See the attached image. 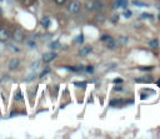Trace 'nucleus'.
Returning a JSON list of instances; mask_svg holds the SVG:
<instances>
[{"instance_id": "nucleus-1", "label": "nucleus", "mask_w": 160, "mask_h": 139, "mask_svg": "<svg viewBox=\"0 0 160 139\" xmlns=\"http://www.w3.org/2000/svg\"><path fill=\"white\" fill-rule=\"evenodd\" d=\"M104 8V3L101 0H89L85 3V9L88 11H101Z\"/></svg>"}, {"instance_id": "nucleus-2", "label": "nucleus", "mask_w": 160, "mask_h": 139, "mask_svg": "<svg viewBox=\"0 0 160 139\" xmlns=\"http://www.w3.org/2000/svg\"><path fill=\"white\" fill-rule=\"evenodd\" d=\"M10 38H12V40L15 43H24L25 41V31L21 28H15L12 30V33L10 34Z\"/></svg>"}, {"instance_id": "nucleus-3", "label": "nucleus", "mask_w": 160, "mask_h": 139, "mask_svg": "<svg viewBox=\"0 0 160 139\" xmlns=\"http://www.w3.org/2000/svg\"><path fill=\"white\" fill-rule=\"evenodd\" d=\"M66 9H68V13H69V14L75 15V14H78V13L80 11V9H81V4H80L79 0H71V1L68 4Z\"/></svg>"}, {"instance_id": "nucleus-4", "label": "nucleus", "mask_w": 160, "mask_h": 139, "mask_svg": "<svg viewBox=\"0 0 160 139\" xmlns=\"http://www.w3.org/2000/svg\"><path fill=\"white\" fill-rule=\"evenodd\" d=\"M58 58V53L55 50H51V51H48V53H44L42 56H41V60L45 63V64H50L52 60H55Z\"/></svg>"}, {"instance_id": "nucleus-5", "label": "nucleus", "mask_w": 160, "mask_h": 139, "mask_svg": "<svg viewBox=\"0 0 160 139\" xmlns=\"http://www.w3.org/2000/svg\"><path fill=\"white\" fill-rule=\"evenodd\" d=\"M134 81H135V83H152V81H154V76L150 75V74H146V75L135 78Z\"/></svg>"}, {"instance_id": "nucleus-6", "label": "nucleus", "mask_w": 160, "mask_h": 139, "mask_svg": "<svg viewBox=\"0 0 160 139\" xmlns=\"http://www.w3.org/2000/svg\"><path fill=\"white\" fill-rule=\"evenodd\" d=\"M19 66H20V60H19L18 58H12V59H10L9 63H8V68H9V70H11V71L16 70Z\"/></svg>"}, {"instance_id": "nucleus-7", "label": "nucleus", "mask_w": 160, "mask_h": 139, "mask_svg": "<svg viewBox=\"0 0 160 139\" xmlns=\"http://www.w3.org/2000/svg\"><path fill=\"white\" fill-rule=\"evenodd\" d=\"M10 39V31L6 28H0V41L6 43Z\"/></svg>"}, {"instance_id": "nucleus-8", "label": "nucleus", "mask_w": 160, "mask_h": 139, "mask_svg": "<svg viewBox=\"0 0 160 139\" xmlns=\"http://www.w3.org/2000/svg\"><path fill=\"white\" fill-rule=\"evenodd\" d=\"M40 25H41L45 30H48V29L51 26V19H50L48 15L42 16V18H41V20H40Z\"/></svg>"}, {"instance_id": "nucleus-9", "label": "nucleus", "mask_w": 160, "mask_h": 139, "mask_svg": "<svg viewBox=\"0 0 160 139\" xmlns=\"http://www.w3.org/2000/svg\"><path fill=\"white\" fill-rule=\"evenodd\" d=\"M91 51H92V48H91L90 45H85V46H82V48L80 49L79 55H80V56H88Z\"/></svg>"}, {"instance_id": "nucleus-10", "label": "nucleus", "mask_w": 160, "mask_h": 139, "mask_svg": "<svg viewBox=\"0 0 160 139\" xmlns=\"http://www.w3.org/2000/svg\"><path fill=\"white\" fill-rule=\"evenodd\" d=\"M128 0H115L114 1V8L115 9H126V6H128Z\"/></svg>"}, {"instance_id": "nucleus-11", "label": "nucleus", "mask_w": 160, "mask_h": 139, "mask_svg": "<svg viewBox=\"0 0 160 139\" xmlns=\"http://www.w3.org/2000/svg\"><path fill=\"white\" fill-rule=\"evenodd\" d=\"M105 20H106V16H105L102 13L96 11V14H95V23H98V24H102V23H105Z\"/></svg>"}, {"instance_id": "nucleus-12", "label": "nucleus", "mask_w": 160, "mask_h": 139, "mask_svg": "<svg viewBox=\"0 0 160 139\" xmlns=\"http://www.w3.org/2000/svg\"><path fill=\"white\" fill-rule=\"evenodd\" d=\"M112 40H114V38H112L111 35H109V34H104V35L100 36V41L104 43V44H106V43H109V41H112Z\"/></svg>"}, {"instance_id": "nucleus-13", "label": "nucleus", "mask_w": 160, "mask_h": 139, "mask_svg": "<svg viewBox=\"0 0 160 139\" xmlns=\"http://www.w3.org/2000/svg\"><path fill=\"white\" fill-rule=\"evenodd\" d=\"M105 46H106L108 49H110V50H115V49H118V41L114 39L112 41L106 43V44H105Z\"/></svg>"}, {"instance_id": "nucleus-14", "label": "nucleus", "mask_w": 160, "mask_h": 139, "mask_svg": "<svg viewBox=\"0 0 160 139\" xmlns=\"http://www.w3.org/2000/svg\"><path fill=\"white\" fill-rule=\"evenodd\" d=\"M60 46H61V44H60L59 40H54V41L50 43V48H51V50H58Z\"/></svg>"}, {"instance_id": "nucleus-15", "label": "nucleus", "mask_w": 160, "mask_h": 139, "mask_svg": "<svg viewBox=\"0 0 160 139\" xmlns=\"http://www.w3.org/2000/svg\"><path fill=\"white\" fill-rule=\"evenodd\" d=\"M159 45H160V44H159V40H158V39H152V40L149 41V46L152 48V49H158Z\"/></svg>"}, {"instance_id": "nucleus-16", "label": "nucleus", "mask_w": 160, "mask_h": 139, "mask_svg": "<svg viewBox=\"0 0 160 139\" xmlns=\"http://www.w3.org/2000/svg\"><path fill=\"white\" fill-rule=\"evenodd\" d=\"M119 103H126L124 99H111L110 100V106H118Z\"/></svg>"}, {"instance_id": "nucleus-17", "label": "nucleus", "mask_w": 160, "mask_h": 139, "mask_svg": "<svg viewBox=\"0 0 160 139\" xmlns=\"http://www.w3.org/2000/svg\"><path fill=\"white\" fill-rule=\"evenodd\" d=\"M74 43H76V44H84V35L82 34H79L75 39H74Z\"/></svg>"}, {"instance_id": "nucleus-18", "label": "nucleus", "mask_w": 160, "mask_h": 139, "mask_svg": "<svg viewBox=\"0 0 160 139\" xmlns=\"http://www.w3.org/2000/svg\"><path fill=\"white\" fill-rule=\"evenodd\" d=\"M14 99H15L16 101L22 100V93H21V90H20V89H18V90H16V93H15V95H14Z\"/></svg>"}, {"instance_id": "nucleus-19", "label": "nucleus", "mask_w": 160, "mask_h": 139, "mask_svg": "<svg viewBox=\"0 0 160 139\" xmlns=\"http://www.w3.org/2000/svg\"><path fill=\"white\" fill-rule=\"evenodd\" d=\"M84 71H85L86 74H94V66H92V65H86V66L84 68Z\"/></svg>"}, {"instance_id": "nucleus-20", "label": "nucleus", "mask_w": 160, "mask_h": 139, "mask_svg": "<svg viewBox=\"0 0 160 139\" xmlns=\"http://www.w3.org/2000/svg\"><path fill=\"white\" fill-rule=\"evenodd\" d=\"M131 15H132V11H131V10H128V9H124V13H122V16H124L125 19H129V18H131Z\"/></svg>"}, {"instance_id": "nucleus-21", "label": "nucleus", "mask_w": 160, "mask_h": 139, "mask_svg": "<svg viewBox=\"0 0 160 139\" xmlns=\"http://www.w3.org/2000/svg\"><path fill=\"white\" fill-rule=\"evenodd\" d=\"M74 86H76V88H85L86 86V81H74Z\"/></svg>"}, {"instance_id": "nucleus-22", "label": "nucleus", "mask_w": 160, "mask_h": 139, "mask_svg": "<svg viewBox=\"0 0 160 139\" xmlns=\"http://www.w3.org/2000/svg\"><path fill=\"white\" fill-rule=\"evenodd\" d=\"M49 73H50V68H48V66H46V68L41 71V74L39 75V78H44V76H45V75H48Z\"/></svg>"}, {"instance_id": "nucleus-23", "label": "nucleus", "mask_w": 160, "mask_h": 139, "mask_svg": "<svg viewBox=\"0 0 160 139\" xmlns=\"http://www.w3.org/2000/svg\"><path fill=\"white\" fill-rule=\"evenodd\" d=\"M112 83H114L115 85H121V84L124 83V80H122L121 78H115V79L112 80Z\"/></svg>"}, {"instance_id": "nucleus-24", "label": "nucleus", "mask_w": 160, "mask_h": 139, "mask_svg": "<svg viewBox=\"0 0 160 139\" xmlns=\"http://www.w3.org/2000/svg\"><path fill=\"white\" fill-rule=\"evenodd\" d=\"M139 69L142 71H151V70H154V66H140Z\"/></svg>"}, {"instance_id": "nucleus-25", "label": "nucleus", "mask_w": 160, "mask_h": 139, "mask_svg": "<svg viewBox=\"0 0 160 139\" xmlns=\"http://www.w3.org/2000/svg\"><path fill=\"white\" fill-rule=\"evenodd\" d=\"M54 3L56 5H59V6H61V5H65L68 3V0H54Z\"/></svg>"}, {"instance_id": "nucleus-26", "label": "nucleus", "mask_w": 160, "mask_h": 139, "mask_svg": "<svg viewBox=\"0 0 160 139\" xmlns=\"http://www.w3.org/2000/svg\"><path fill=\"white\" fill-rule=\"evenodd\" d=\"M110 21H111L112 24H118V21H119V15H114Z\"/></svg>"}, {"instance_id": "nucleus-27", "label": "nucleus", "mask_w": 160, "mask_h": 139, "mask_svg": "<svg viewBox=\"0 0 160 139\" xmlns=\"http://www.w3.org/2000/svg\"><path fill=\"white\" fill-rule=\"evenodd\" d=\"M39 65H40V60H36L34 61V64H31V69H36Z\"/></svg>"}, {"instance_id": "nucleus-28", "label": "nucleus", "mask_w": 160, "mask_h": 139, "mask_svg": "<svg viewBox=\"0 0 160 139\" xmlns=\"http://www.w3.org/2000/svg\"><path fill=\"white\" fill-rule=\"evenodd\" d=\"M118 41H121V44H126V41H128V38H124V36H120Z\"/></svg>"}, {"instance_id": "nucleus-29", "label": "nucleus", "mask_w": 160, "mask_h": 139, "mask_svg": "<svg viewBox=\"0 0 160 139\" xmlns=\"http://www.w3.org/2000/svg\"><path fill=\"white\" fill-rule=\"evenodd\" d=\"M36 0H22V3L24 4H26V5H31V4H34Z\"/></svg>"}, {"instance_id": "nucleus-30", "label": "nucleus", "mask_w": 160, "mask_h": 139, "mask_svg": "<svg viewBox=\"0 0 160 139\" xmlns=\"http://www.w3.org/2000/svg\"><path fill=\"white\" fill-rule=\"evenodd\" d=\"M26 45L28 46H35V41L34 40H28L26 41Z\"/></svg>"}, {"instance_id": "nucleus-31", "label": "nucleus", "mask_w": 160, "mask_h": 139, "mask_svg": "<svg viewBox=\"0 0 160 139\" xmlns=\"http://www.w3.org/2000/svg\"><path fill=\"white\" fill-rule=\"evenodd\" d=\"M9 48H10L12 51H16V53H19V51H20V49H19V48H16V46H14V45H9Z\"/></svg>"}, {"instance_id": "nucleus-32", "label": "nucleus", "mask_w": 160, "mask_h": 139, "mask_svg": "<svg viewBox=\"0 0 160 139\" xmlns=\"http://www.w3.org/2000/svg\"><path fill=\"white\" fill-rule=\"evenodd\" d=\"M132 4L136 5V6H146V4H141L140 1H132Z\"/></svg>"}, {"instance_id": "nucleus-33", "label": "nucleus", "mask_w": 160, "mask_h": 139, "mask_svg": "<svg viewBox=\"0 0 160 139\" xmlns=\"http://www.w3.org/2000/svg\"><path fill=\"white\" fill-rule=\"evenodd\" d=\"M114 90H115V91H121V90H122V86H115Z\"/></svg>"}, {"instance_id": "nucleus-34", "label": "nucleus", "mask_w": 160, "mask_h": 139, "mask_svg": "<svg viewBox=\"0 0 160 139\" xmlns=\"http://www.w3.org/2000/svg\"><path fill=\"white\" fill-rule=\"evenodd\" d=\"M141 18H151V15H149V14H142Z\"/></svg>"}, {"instance_id": "nucleus-35", "label": "nucleus", "mask_w": 160, "mask_h": 139, "mask_svg": "<svg viewBox=\"0 0 160 139\" xmlns=\"http://www.w3.org/2000/svg\"><path fill=\"white\" fill-rule=\"evenodd\" d=\"M158 85H159V86H160V79H159V80H158Z\"/></svg>"}, {"instance_id": "nucleus-36", "label": "nucleus", "mask_w": 160, "mask_h": 139, "mask_svg": "<svg viewBox=\"0 0 160 139\" xmlns=\"http://www.w3.org/2000/svg\"><path fill=\"white\" fill-rule=\"evenodd\" d=\"M158 19H159V21H160V13H159V16H158Z\"/></svg>"}, {"instance_id": "nucleus-37", "label": "nucleus", "mask_w": 160, "mask_h": 139, "mask_svg": "<svg viewBox=\"0 0 160 139\" xmlns=\"http://www.w3.org/2000/svg\"><path fill=\"white\" fill-rule=\"evenodd\" d=\"M0 24H1V23H0Z\"/></svg>"}]
</instances>
